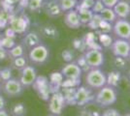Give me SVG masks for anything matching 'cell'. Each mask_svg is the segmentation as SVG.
Masks as SVG:
<instances>
[{"label": "cell", "instance_id": "1", "mask_svg": "<svg viewBox=\"0 0 130 116\" xmlns=\"http://www.w3.org/2000/svg\"><path fill=\"white\" fill-rule=\"evenodd\" d=\"M117 99H118V93L116 88L109 85H105L99 89L94 98V101L99 106L108 107L110 105H114L117 102Z\"/></svg>", "mask_w": 130, "mask_h": 116}, {"label": "cell", "instance_id": "2", "mask_svg": "<svg viewBox=\"0 0 130 116\" xmlns=\"http://www.w3.org/2000/svg\"><path fill=\"white\" fill-rule=\"evenodd\" d=\"M87 84L93 89H100L106 85V75L100 69H90L86 76Z\"/></svg>", "mask_w": 130, "mask_h": 116}, {"label": "cell", "instance_id": "3", "mask_svg": "<svg viewBox=\"0 0 130 116\" xmlns=\"http://www.w3.org/2000/svg\"><path fill=\"white\" fill-rule=\"evenodd\" d=\"M30 25V21L26 15H12L9 20L8 26L16 34L25 33Z\"/></svg>", "mask_w": 130, "mask_h": 116}, {"label": "cell", "instance_id": "4", "mask_svg": "<svg viewBox=\"0 0 130 116\" xmlns=\"http://www.w3.org/2000/svg\"><path fill=\"white\" fill-rule=\"evenodd\" d=\"M50 51L49 49L43 44H39L32 49H30V51L28 53L29 60L32 62L33 64H44L46 61L49 59Z\"/></svg>", "mask_w": 130, "mask_h": 116}, {"label": "cell", "instance_id": "5", "mask_svg": "<svg viewBox=\"0 0 130 116\" xmlns=\"http://www.w3.org/2000/svg\"><path fill=\"white\" fill-rule=\"evenodd\" d=\"M65 105L66 104L61 91L55 92L51 95L49 99V110L52 114L56 116L60 115Z\"/></svg>", "mask_w": 130, "mask_h": 116}, {"label": "cell", "instance_id": "6", "mask_svg": "<svg viewBox=\"0 0 130 116\" xmlns=\"http://www.w3.org/2000/svg\"><path fill=\"white\" fill-rule=\"evenodd\" d=\"M113 32L119 39L130 40V21L126 18H118L113 24Z\"/></svg>", "mask_w": 130, "mask_h": 116}, {"label": "cell", "instance_id": "7", "mask_svg": "<svg viewBox=\"0 0 130 116\" xmlns=\"http://www.w3.org/2000/svg\"><path fill=\"white\" fill-rule=\"evenodd\" d=\"M33 86L37 91L40 98L44 101H49L51 97V90H50V82L49 79L46 77H37L35 82L33 83Z\"/></svg>", "mask_w": 130, "mask_h": 116}, {"label": "cell", "instance_id": "8", "mask_svg": "<svg viewBox=\"0 0 130 116\" xmlns=\"http://www.w3.org/2000/svg\"><path fill=\"white\" fill-rule=\"evenodd\" d=\"M111 49L115 56H120L123 58H127L130 51V42L128 40L118 38L113 42Z\"/></svg>", "mask_w": 130, "mask_h": 116}, {"label": "cell", "instance_id": "9", "mask_svg": "<svg viewBox=\"0 0 130 116\" xmlns=\"http://www.w3.org/2000/svg\"><path fill=\"white\" fill-rule=\"evenodd\" d=\"M84 55L91 69L101 67L105 62L104 54L101 50H87L86 52H84Z\"/></svg>", "mask_w": 130, "mask_h": 116}, {"label": "cell", "instance_id": "10", "mask_svg": "<svg viewBox=\"0 0 130 116\" xmlns=\"http://www.w3.org/2000/svg\"><path fill=\"white\" fill-rule=\"evenodd\" d=\"M3 91L6 95H8L10 97H18L22 93L23 86L20 81V79L10 78L9 80L4 81Z\"/></svg>", "mask_w": 130, "mask_h": 116}, {"label": "cell", "instance_id": "11", "mask_svg": "<svg viewBox=\"0 0 130 116\" xmlns=\"http://www.w3.org/2000/svg\"><path fill=\"white\" fill-rule=\"evenodd\" d=\"M95 96L91 90L86 86H79L76 90V105L83 106L94 101Z\"/></svg>", "mask_w": 130, "mask_h": 116}, {"label": "cell", "instance_id": "12", "mask_svg": "<svg viewBox=\"0 0 130 116\" xmlns=\"http://www.w3.org/2000/svg\"><path fill=\"white\" fill-rule=\"evenodd\" d=\"M37 78V73L33 66H25L21 70V78L20 81L23 87H29L33 85Z\"/></svg>", "mask_w": 130, "mask_h": 116}, {"label": "cell", "instance_id": "13", "mask_svg": "<svg viewBox=\"0 0 130 116\" xmlns=\"http://www.w3.org/2000/svg\"><path fill=\"white\" fill-rule=\"evenodd\" d=\"M61 74L65 78H71V79H77L81 78L82 70L80 67L76 64V62L72 61L70 63H67L62 69H61Z\"/></svg>", "mask_w": 130, "mask_h": 116}, {"label": "cell", "instance_id": "14", "mask_svg": "<svg viewBox=\"0 0 130 116\" xmlns=\"http://www.w3.org/2000/svg\"><path fill=\"white\" fill-rule=\"evenodd\" d=\"M64 23L67 27L71 28V29H78V28L81 27L82 23L80 21L79 14H78V11L76 9L65 12Z\"/></svg>", "mask_w": 130, "mask_h": 116}, {"label": "cell", "instance_id": "15", "mask_svg": "<svg viewBox=\"0 0 130 116\" xmlns=\"http://www.w3.org/2000/svg\"><path fill=\"white\" fill-rule=\"evenodd\" d=\"M44 11L46 14L52 17H57L62 15V10L60 8V5L58 3V0H49L45 1L43 6Z\"/></svg>", "mask_w": 130, "mask_h": 116}, {"label": "cell", "instance_id": "16", "mask_svg": "<svg viewBox=\"0 0 130 116\" xmlns=\"http://www.w3.org/2000/svg\"><path fill=\"white\" fill-rule=\"evenodd\" d=\"M118 18H127L130 16V3L125 0H119L113 8Z\"/></svg>", "mask_w": 130, "mask_h": 116}, {"label": "cell", "instance_id": "17", "mask_svg": "<svg viewBox=\"0 0 130 116\" xmlns=\"http://www.w3.org/2000/svg\"><path fill=\"white\" fill-rule=\"evenodd\" d=\"M64 80V77L62 76V74L60 72H54L51 74L50 76V90L51 93H55L60 91L61 88V83Z\"/></svg>", "mask_w": 130, "mask_h": 116}, {"label": "cell", "instance_id": "18", "mask_svg": "<svg viewBox=\"0 0 130 116\" xmlns=\"http://www.w3.org/2000/svg\"><path fill=\"white\" fill-rule=\"evenodd\" d=\"M41 44V39L38 33L36 32H28L22 38V45L29 49H32L33 47Z\"/></svg>", "mask_w": 130, "mask_h": 116}, {"label": "cell", "instance_id": "19", "mask_svg": "<svg viewBox=\"0 0 130 116\" xmlns=\"http://www.w3.org/2000/svg\"><path fill=\"white\" fill-rule=\"evenodd\" d=\"M76 90L77 88H65V87L60 88L66 105H76Z\"/></svg>", "mask_w": 130, "mask_h": 116}, {"label": "cell", "instance_id": "20", "mask_svg": "<svg viewBox=\"0 0 130 116\" xmlns=\"http://www.w3.org/2000/svg\"><path fill=\"white\" fill-rule=\"evenodd\" d=\"M121 80V75L119 71H112L106 76V85L112 87H118Z\"/></svg>", "mask_w": 130, "mask_h": 116}, {"label": "cell", "instance_id": "21", "mask_svg": "<svg viewBox=\"0 0 130 116\" xmlns=\"http://www.w3.org/2000/svg\"><path fill=\"white\" fill-rule=\"evenodd\" d=\"M41 33L43 34L46 38L53 39V40L58 38V34H59L58 33V30L53 24L44 25L42 29H41Z\"/></svg>", "mask_w": 130, "mask_h": 116}, {"label": "cell", "instance_id": "22", "mask_svg": "<svg viewBox=\"0 0 130 116\" xmlns=\"http://www.w3.org/2000/svg\"><path fill=\"white\" fill-rule=\"evenodd\" d=\"M100 16L102 17L103 20H106V21L111 22V23H114L118 19V17H117L116 13L113 10V8L105 7L103 10L100 12Z\"/></svg>", "mask_w": 130, "mask_h": 116}, {"label": "cell", "instance_id": "23", "mask_svg": "<svg viewBox=\"0 0 130 116\" xmlns=\"http://www.w3.org/2000/svg\"><path fill=\"white\" fill-rule=\"evenodd\" d=\"M78 14H79V17H80V21H81L82 25L83 24H87L90 21L93 13L90 9H82V10H77Z\"/></svg>", "mask_w": 130, "mask_h": 116}, {"label": "cell", "instance_id": "24", "mask_svg": "<svg viewBox=\"0 0 130 116\" xmlns=\"http://www.w3.org/2000/svg\"><path fill=\"white\" fill-rule=\"evenodd\" d=\"M23 53H24V47L22 44H15L12 49L8 50V56L12 59L23 56Z\"/></svg>", "mask_w": 130, "mask_h": 116}, {"label": "cell", "instance_id": "25", "mask_svg": "<svg viewBox=\"0 0 130 116\" xmlns=\"http://www.w3.org/2000/svg\"><path fill=\"white\" fill-rule=\"evenodd\" d=\"M11 16V12L7 11L3 8L0 9V29H4L8 26Z\"/></svg>", "mask_w": 130, "mask_h": 116}, {"label": "cell", "instance_id": "26", "mask_svg": "<svg viewBox=\"0 0 130 116\" xmlns=\"http://www.w3.org/2000/svg\"><path fill=\"white\" fill-rule=\"evenodd\" d=\"M45 0H28L27 9L31 13H37L41 9H43Z\"/></svg>", "mask_w": 130, "mask_h": 116}, {"label": "cell", "instance_id": "27", "mask_svg": "<svg viewBox=\"0 0 130 116\" xmlns=\"http://www.w3.org/2000/svg\"><path fill=\"white\" fill-rule=\"evenodd\" d=\"M62 12H68L76 8L78 0H58Z\"/></svg>", "mask_w": 130, "mask_h": 116}, {"label": "cell", "instance_id": "28", "mask_svg": "<svg viewBox=\"0 0 130 116\" xmlns=\"http://www.w3.org/2000/svg\"><path fill=\"white\" fill-rule=\"evenodd\" d=\"M98 35H99L98 36L99 44H101L103 48H111V45L113 44L114 40L110 36V34L101 33V34H98Z\"/></svg>", "mask_w": 130, "mask_h": 116}, {"label": "cell", "instance_id": "29", "mask_svg": "<svg viewBox=\"0 0 130 116\" xmlns=\"http://www.w3.org/2000/svg\"><path fill=\"white\" fill-rule=\"evenodd\" d=\"M103 21V18L100 16V14H93L90 21L87 23V26L90 28L91 30H94L96 31L98 28H99V25L100 23Z\"/></svg>", "mask_w": 130, "mask_h": 116}, {"label": "cell", "instance_id": "30", "mask_svg": "<svg viewBox=\"0 0 130 116\" xmlns=\"http://www.w3.org/2000/svg\"><path fill=\"white\" fill-rule=\"evenodd\" d=\"M11 112L13 116H24L26 114V107L22 103H19L12 107Z\"/></svg>", "mask_w": 130, "mask_h": 116}, {"label": "cell", "instance_id": "31", "mask_svg": "<svg viewBox=\"0 0 130 116\" xmlns=\"http://www.w3.org/2000/svg\"><path fill=\"white\" fill-rule=\"evenodd\" d=\"M75 62H76L77 65L80 67V69L82 70V72L87 73L90 69H91L90 66L88 65V63H87V59H86V57H85L84 54H82V55L79 56V57L76 59Z\"/></svg>", "mask_w": 130, "mask_h": 116}, {"label": "cell", "instance_id": "32", "mask_svg": "<svg viewBox=\"0 0 130 116\" xmlns=\"http://www.w3.org/2000/svg\"><path fill=\"white\" fill-rule=\"evenodd\" d=\"M112 31H113V23L106 21V20H103V21L100 23L99 28L95 31V33L96 34H101V33L109 34L110 32H112Z\"/></svg>", "mask_w": 130, "mask_h": 116}, {"label": "cell", "instance_id": "33", "mask_svg": "<svg viewBox=\"0 0 130 116\" xmlns=\"http://www.w3.org/2000/svg\"><path fill=\"white\" fill-rule=\"evenodd\" d=\"M81 78L77 79H71V78H66L61 83V87L65 88H77L81 85Z\"/></svg>", "mask_w": 130, "mask_h": 116}, {"label": "cell", "instance_id": "34", "mask_svg": "<svg viewBox=\"0 0 130 116\" xmlns=\"http://www.w3.org/2000/svg\"><path fill=\"white\" fill-rule=\"evenodd\" d=\"M12 66L17 70H22L26 66V59L24 56H20L12 59Z\"/></svg>", "mask_w": 130, "mask_h": 116}, {"label": "cell", "instance_id": "35", "mask_svg": "<svg viewBox=\"0 0 130 116\" xmlns=\"http://www.w3.org/2000/svg\"><path fill=\"white\" fill-rule=\"evenodd\" d=\"M15 44H16L15 40H14V38H11V37H6V36H4V37H2L1 41H0V45L2 48L6 49L7 50L12 49Z\"/></svg>", "mask_w": 130, "mask_h": 116}, {"label": "cell", "instance_id": "36", "mask_svg": "<svg viewBox=\"0 0 130 116\" xmlns=\"http://www.w3.org/2000/svg\"><path fill=\"white\" fill-rule=\"evenodd\" d=\"M95 0H81L78 1V4L76 6V10H82V9H90L94 4Z\"/></svg>", "mask_w": 130, "mask_h": 116}, {"label": "cell", "instance_id": "37", "mask_svg": "<svg viewBox=\"0 0 130 116\" xmlns=\"http://www.w3.org/2000/svg\"><path fill=\"white\" fill-rule=\"evenodd\" d=\"M73 45H74V49L81 52H86L87 51V45L85 44L83 38L82 39H75L73 41Z\"/></svg>", "mask_w": 130, "mask_h": 116}, {"label": "cell", "instance_id": "38", "mask_svg": "<svg viewBox=\"0 0 130 116\" xmlns=\"http://www.w3.org/2000/svg\"><path fill=\"white\" fill-rule=\"evenodd\" d=\"M114 66L116 67V68H118L119 70L124 69L125 66H126V60H125V58L120 57V56H115Z\"/></svg>", "mask_w": 130, "mask_h": 116}, {"label": "cell", "instance_id": "39", "mask_svg": "<svg viewBox=\"0 0 130 116\" xmlns=\"http://www.w3.org/2000/svg\"><path fill=\"white\" fill-rule=\"evenodd\" d=\"M74 52H73V50H64L62 52H61V57H62V59L65 61V62H67V63H70L72 61L74 60Z\"/></svg>", "mask_w": 130, "mask_h": 116}, {"label": "cell", "instance_id": "40", "mask_svg": "<svg viewBox=\"0 0 130 116\" xmlns=\"http://www.w3.org/2000/svg\"><path fill=\"white\" fill-rule=\"evenodd\" d=\"M10 78H12V70L10 68H5L3 70H0V80L4 82L9 80Z\"/></svg>", "mask_w": 130, "mask_h": 116}, {"label": "cell", "instance_id": "41", "mask_svg": "<svg viewBox=\"0 0 130 116\" xmlns=\"http://www.w3.org/2000/svg\"><path fill=\"white\" fill-rule=\"evenodd\" d=\"M83 40L85 42L86 45H87L88 44H90L92 42L96 41L97 38H96V33L95 32H87L84 37H83Z\"/></svg>", "mask_w": 130, "mask_h": 116}, {"label": "cell", "instance_id": "42", "mask_svg": "<svg viewBox=\"0 0 130 116\" xmlns=\"http://www.w3.org/2000/svg\"><path fill=\"white\" fill-rule=\"evenodd\" d=\"M104 8H105V6L101 0H95V2L91 8V11L93 14H100V12L102 11Z\"/></svg>", "mask_w": 130, "mask_h": 116}, {"label": "cell", "instance_id": "43", "mask_svg": "<svg viewBox=\"0 0 130 116\" xmlns=\"http://www.w3.org/2000/svg\"><path fill=\"white\" fill-rule=\"evenodd\" d=\"M101 114L98 111L92 110V109H84L80 112L79 116H100Z\"/></svg>", "mask_w": 130, "mask_h": 116}, {"label": "cell", "instance_id": "44", "mask_svg": "<svg viewBox=\"0 0 130 116\" xmlns=\"http://www.w3.org/2000/svg\"><path fill=\"white\" fill-rule=\"evenodd\" d=\"M100 116H121L120 113L115 108H108L104 111Z\"/></svg>", "mask_w": 130, "mask_h": 116}, {"label": "cell", "instance_id": "45", "mask_svg": "<svg viewBox=\"0 0 130 116\" xmlns=\"http://www.w3.org/2000/svg\"><path fill=\"white\" fill-rule=\"evenodd\" d=\"M105 7L107 8H114L115 5L119 2V0H101Z\"/></svg>", "mask_w": 130, "mask_h": 116}, {"label": "cell", "instance_id": "46", "mask_svg": "<svg viewBox=\"0 0 130 116\" xmlns=\"http://www.w3.org/2000/svg\"><path fill=\"white\" fill-rule=\"evenodd\" d=\"M7 57H9L8 56V50L0 45V61L5 60Z\"/></svg>", "mask_w": 130, "mask_h": 116}, {"label": "cell", "instance_id": "47", "mask_svg": "<svg viewBox=\"0 0 130 116\" xmlns=\"http://www.w3.org/2000/svg\"><path fill=\"white\" fill-rule=\"evenodd\" d=\"M20 1L21 0H2L3 4H5L7 7H13L15 5H18Z\"/></svg>", "mask_w": 130, "mask_h": 116}, {"label": "cell", "instance_id": "48", "mask_svg": "<svg viewBox=\"0 0 130 116\" xmlns=\"http://www.w3.org/2000/svg\"><path fill=\"white\" fill-rule=\"evenodd\" d=\"M5 107V100L0 95V109H4Z\"/></svg>", "mask_w": 130, "mask_h": 116}, {"label": "cell", "instance_id": "49", "mask_svg": "<svg viewBox=\"0 0 130 116\" xmlns=\"http://www.w3.org/2000/svg\"><path fill=\"white\" fill-rule=\"evenodd\" d=\"M0 116H9L5 109H0Z\"/></svg>", "mask_w": 130, "mask_h": 116}, {"label": "cell", "instance_id": "50", "mask_svg": "<svg viewBox=\"0 0 130 116\" xmlns=\"http://www.w3.org/2000/svg\"><path fill=\"white\" fill-rule=\"evenodd\" d=\"M127 78H128V81L130 83V70L128 71V74H127Z\"/></svg>", "mask_w": 130, "mask_h": 116}, {"label": "cell", "instance_id": "51", "mask_svg": "<svg viewBox=\"0 0 130 116\" xmlns=\"http://www.w3.org/2000/svg\"><path fill=\"white\" fill-rule=\"evenodd\" d=\"M123 116H130V113H126V114H124Z\"/></svg>", "mask_w": 130, "mask_h": 116}, {"label": "cell", "instance_id": "52", "mask_svg": "<svg viewBox=\"0 0 130 116\" xmlns=\"http://www.w3.org/2000/svg\"><path fill=\"white\" fill-rule=\"evenodd\" d=\"M127 58H129V60H130V51H129V53H128V56H127Z\"/></svg>", "mask_w": 130, "mask_h": 116}, {"label": "cell", "instance_id": "53", "mask_svg": "<svg viewBox=\"0 0 130 116\" xmlns=\"http://www.w3.org/2000/svg\"><path fill=\"white\" fill-rule=\"evenodd\" d=\"M2 37H3V36H2V34L0 33V41H1V39H2Z\"/></svg>", "mask_w": 130, "mask_h": 116}, {"label": "cell", "instance_id": "54", "mask_svg": "<svg viewBox=\"0 0 130 116\" xmlns=\"http://www.w3.org/2000/svg\"><path fill=\"white\" fill-rule=\"evenodd\" d=\"M50 116H56V115H54V114H52V115H50Z\"/></svg>", "mask_w": 130, "mask_h": 116}, {"label": "cell", "instance_id": "55", "mask_svg": "<svg viewBox=\"0 0 130 116\" xmlns=\"http://www.w3.org/2000/svg\"><path fill=\"white\" fill-rule=\"evenodd\" d=\"M0 90H1V86H0Z\"/></svg>", "mask_w": 130, "mask_h": 116}, {"label": "cell", "instance_id": "56", "mask_svg": "<svg viewBox=\"0 0 130 116\" xmlns=\"http://www.w3.org/2000/svg\"><path fill=\"white\" fill-rule=\"evenodd\" d=\"M129 42H130V40H129Z\"/></svg>", "mask_w": 130, "mask_h": 116}]
</instances>
